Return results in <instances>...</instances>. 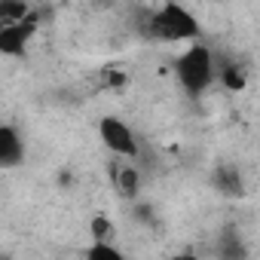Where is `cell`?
Instances as JSON below:
<instances>
[{"instance_id":"cell-5","label":"cell","mask_w":260,"mask_h":260,"mask_svg":"<svg viewBox=\"0 0 260 260\" xmlns=\"http://www.w3.org/2000/svg\"><path fill=\"white\" fill-rule=\"evenodd\" d=\"M22 159V138L16 128L0 125V166H16Z\"/></svg>"},{"instance_id":"cell-10","label":"cell","mask_w":260,"mask_h":260,"mask_svg":"<svg viewBox=\"0 0 260 260\" xmlns=\"http://www.w3.org/2000/svg\"><path fill=\"white\" fill-rule=\"evenodd\" d=\"M223 83L230 86V89H242V74L236 71V64H223Z\"/></svg>"},{"instance_id":"cell-7","label":"cell","mask_w":260,"mask_h":260,"mask_svg":"<svg viewBox=\"0 0 260 260\" xmlns=\"http://www.w3.org/2000/svg\"><path fill=\"white\" fill-rule=\"evenodd\" d=\"M25 13H28V4H25V0H0V28L19 22Z\"/></svg>"},{"instance_id":"cell-2","label":"cell","mask_w":260,"mask_h":260,"mask_svg":"<svg viewBox=\"0 0 260 260\" xmlns=\"http://www.w3.org/2000/svg\"><path fill=\"white\" fill-rule=\"evenodd\" d=\"M178 77L190 92H202L214 77V58L205 46H190L178 61Z\"/></svg>"},{"instance_id":"cell-6","label":"cell","mask_w":260,"mask_h":260,"mask_svg":"<svg viewBox=\"0 0 260 260\" xmlns=\"http://www.w3.org/2000/svg\"><path fill=\"white\" fill-rule=\"evenodd\" d=\"M113 184H116V190H119L125 199L138 196V184H141V178H138V169H132V166L113 169Z\"/></svg>"},{"instance_id":"cell-3","label":"cell","mask_w":260,"mask_h":260,"mask_svg":"<svg viewBox=\"0 0 260 260\" xmlns=\"http://www.w3.org/2000/svg\"><path fill=\"white\" fill-rule=\"evenodd\" d=\"M37 28H40V16L28 10L19 22L0 28V52H4V55H13V58H16V55H25V49H28V43L34 40Z\"/></svg>"},{"instance_id":"cell-9","label":"cell","mask_w":260,"mask_h":260,"mask_svg":"<svg viewBox=\"0 0 260 260\" xmlns=\"http://www.w3.org/2000/svg\"><path fill=\"white\" fill-rule=\"evenodd\" d=\"M101 86L104 89H122L125 86V74L122 71H113V68H104L101 71Z\"/></svg>"},{"instance_id":"cell-1","label":"cell","mask_w":260,"mask_h":260,"mask_svg":"<svg viewBox=\"0 0 260 260\" xmlns=\"http://www.w3.org/2000/svg\"><path fill=\"white\" fill-rule=\"evenodd\" d=\"M147 34H153L156 40H193V37H199V25L184 7L169 0L156 16H150Z\"/></svg>"},{"instance_id":"cell-8","label":"cell","mask_w":260,"mask_h":260,"mask_svg":"<svg viewBox=\"0 0 260 260\" xmlns=\"http://www.w3.org/2000/svg\"><path fill=\"white\" fill-rule=\"evenodd\" d=\"M92 236L98 239V242H110L113 236H116V230H113V223L107 220V217H92Z\"/></svg>"},{"instance_id":"cell-11","label":"cell","mask_w":260,"mask_h":260,"mask_svg":"<svg viewBox=\"0 0 260 260\" xmlns=\"http://www.w3.org/2000/svg\"><path fill=\"white\" fill-rule=\"evenodd\" d=\"M89 257H113V260H116L119 254H116V248H110V245H101V242H98L95 248H89Z\"/></svg>"},{"instance_id":"cell-4","label":"cell","mask_w":260,"mask_h":260,"mask_svg":"<svg viewBox=\"0 0 260 260\" xmlns=\"http://www.w3.org/2000/svg\"><path fill=\"white\" fill-rule=\"evenodd\" d=\"M98 132H101L104 147L113 150L116 156H135V153H138V141H135V135L128 132V125L119 122L116 116H104L101 125H98Z\"/></svg>"}]
</instances>
